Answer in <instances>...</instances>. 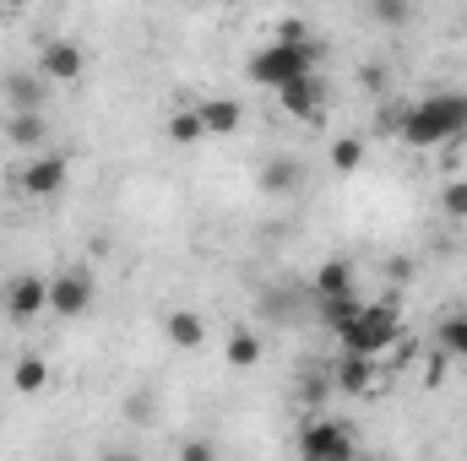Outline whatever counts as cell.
<instances>
[{
    "label": "cell",
    "instance_id": "ac0fdd59",
    "mask_svg": "<svg viewBox=\"0 0 467 461\" xmlns=\"http://www.w3.org/2000/svg\"><path fill=\"white\" fill-rule=\"evenodd\" d=\"M364 11H369L380 27H408L419 5H413V0H364Z\"/></svg>",
    "mask_w": 467,
    "mask_h": 461
},
{
    "label": "cell",
    "instance_id": "83f0119b",
    "mask_svg": "<svg viewBox=\"0 0 467 461\" xmlns=\"http://www.w3.org/2000/svg\"><path fill=\"white\" fill-rule=\"evenodd\" d=\"M5 5H11V11H27V5H38V0H5Z\"/></svg>",
    "mask_w": 467,
    "mask_h": 461
},
{
    "label": "cell",
    "instance_id": "277c9868",
    "mask_svg": "<svg viewBox=\"0 0 467 461\" xmlns=\"http://www.w3.org/2000/svg\"><path fill=\"white\" fill-rule=\"evenodd\" d=\"M294 451L305 461H348V456H358V435L348 424H337V418H305Z\"/></svg>",
    "mask_w": 467,
    "mask_h": 461
},
{
    "label": "cell",
    "instance_id": "4fadbf2b",
    "mask_svg": "<svg viewBox=\"0 0 467 461\" xmlns=\"http://www.w3.org/2000/svg\"><path fill=\"white\" fill-rule=\"evenodd\" d=\"M310 293L316 299H343V293H358L353 288V261H321L316 277H310Z\"/></svg>",
    "mask_w": 467,
    "mask_h": 461
},
{
    "label": "cell",
    "instance_id": "3957f363",
    "mask_svg": "<svg viewBox=\"0 0 467 461\" xmlns=\"http://www.w3.org/2000/svg\"><path fill=\"white\" fill-rule=\"evenodd\" d=\"M337 343L353 347V353H369V358L391 353V347L402 343V315H397V304H391V299L358 304L348 315V326H337Z\"/></svg>",
    "mask_w": 467,
    "mask_h": 461
},
{
    "label": "cell",
    "instance_id": "52a82bcc",
    "mask_svg": "<svg viewBox=\"0 0 467 461\" xmlns=\"http://www.w3.org/2000/svg\"><path fill=\"white\" fill-rule=\"evenodd\" d=\"M277 109L294 115V119H305V125H316V119L327 115V87H321V77L305 71V77L283 82V87H277Z\"/></svg>",
    "mask_w": 467,
    "mask_h": 461
},
{
    "label": "cell",
    "instance_id": "484cf974",
    "mask_svg": "<svg viewBox=\"0 0 467 461\" xmlns=\"http://www.w3.org/2000/svg\"><path fill=\"white\" fill-rule=\"evenodd\" d=\"M277 38H288V44H305V38H310V27H305L299 16H283V22H277Z\"/></svg>",
    "mask_w": 467,
    "mask_h": 461
},
{
    "label": "cell",
    "instance_id": "e0dca14e",
    "mask_svg": "<svg viewBox=\"0 0 467 461\" xmlns=\"http://www.w3.org/2000/svg\"><path fill=\"white\" fill-rule=\"evenodd\" d=\"M11 385H16L22 396H38V391L49 385V364H44L38 353H22V358L11 364Z\"/></svg>",
    "mask_w": 467,
    "mask_h": 461
},
{
    "label": "cell",
    "instance_id": "5bb4252c",
    "mask_svg": "<svg viewBox=\"0 0 467 461\" xmlns=\"http://www.w3.org/2000/svg\"><path fill=\"white\" fill-rule=\"evenodd\" d=\"M44 71H11L5 77V104L11 109H44Z\"/></svg>",
    "mask_w": 467,
    "mask_h": 461
},
{
    "label": "cell",
    "instance_id": "cb8c5ba5",
    "mask_svg": "<svg viewBox=\"0 0 467 461\" xmlns=\"http://www.w3.org/2000/svg\"><path fill=\"white\" fill-rule=\"evenodd\" d=\"M441 207H446L451 218H462V223H467V179H446V190H441Z\"/></svg>",
    "mask_w": 467,
    "mask_h": 461
},
{
    "label": "cell",
    "instance_id": "9a60e30c",
    "mask_svg": "<svg viewBox=\"0 0 467 461\" xmlns=\"http://www.w3.org/2000/svg\"><path fill=\"white\" fill-rule=\"evenodd\" d=\"M196 115L207 125V136H234V130L244 125V109H239L234 98H207V104H196Z\"/></svg>",
    "mask_w": 467,
    "mask_h": 461
},
{
    "label": "cell",
    "instance_id": "44dd1931",
    "mask_svg": "<svg viewBox=\"0 0 467 461\" xmlns=\"http://www.w3.org/2000/svg\"><path fill=\"white\" fill-rule=\"evenodd\" d=\"M229 364L234 369H255V364H261V337H255V332H234L229 337Z\"/></svg>",
    "mask_w": 467,
    "mask_h": 461
},
{
    "label": "cell",
    "instance_id": "603a6c76",
    "mask_svg": "<svg viewBox=\"0 0 467 461\" xmlns=\"http://www.w3.org/2000/svg\"><path fill=\"white\" fill-rule=\"evenodd\" d=\"M441 347L451 358H467V315H446L441 321Z\"/></svg>",
    "mask_w": 467,
    "mask_h": 461
},
{
    "label": "cell",
    "instance_id": "9c48e42d",
    "mask_svg": "<svg viewBox=\"0 0 467 461\" xmlns=\"http://www.w3.org/2000/svg\"><path fill=\"white\" fill-rule=\"evenodd\" d=\"M38 71H44L49 82H77V77L88 71V55H82L77 38H49L44 55H38Z\"/></svg>",
    "mask_w": 467,
    "mask_h": 461
},
{
    "label": "cell",
    "instance_id": "8992f818",
    "mask_svg": "<svg viewBox=\"0 0 467 461\" xmlns=\"http://www.w3.org/2000/svg\"><path fill=\"white\" fill-rule=\"evenodd\" d=\"M49 310L60 321H77L93 310V271L88 266H66L60 277H49Z\"/></svg>",
    "mask_w": 467,
    "mask_h": 461
},
{
    "label": "cell",
    "instance_id": "7402d4cb",
    "mask_svg": "<svg viewBox=\"0 0 467 461\" xmlns=\"http://www.w3.org/2000/svg\"><path fill=\"white\" fill-rule=\"evenodd\" d=\"M327 158H332V169H337V174H353V169L364 163V141H358V136H337Z\"/></svg>",
    "mask_w": 467,
    "mask_h": 461
},
{
    "label": "cell",
    "instance_id": "7a4b0ae2",
    "mask_svg": "<svg viewBox=\"0 0 467 461\" xmlns=\"http://www.w3.org/2000/svg\"><path fill=\"white\" fill-rule=\"evenodd\" d=\"M327 60V44L321 38H305V44H288V38H272L266 49H255L250 55V66H244V77L255 82V87H266V93H277L283 82H294V77H305V71H316Z\"/></svg>",
    "mask_w": 467,
    "mask_h": 461
},
{
    "label": "cell",
    "instance_id": "8fae6325",
    "mask_svg": "<svg viewBox=\"0 0 467 461\" xmlns=\"http://www.w3.org/2000/svg\"><path fill=\"white\" fill-rule=\"evenodd\" d=\"M0 130H5V141H11L16 152H38V147L49 141V125H44V115H38V109H11Z\"/></svg>",
    "mask_w": 467,
    "mask_h": 461
},
{
    "label": "cell",
    "instance_id": "d6986e66",
    "mask_svg": "<svg viewBox=\"0 0 467 461\" xmlns=\"http://www.w3.org/2000/svg\"><path fill=\"white\" fill-rule=\"evenodd\" d=\"M358 304H364L358 293H343V299H316V310H321V326H327V332L348 326V315L358 310Z\"/></svg>",
    "mask_w": 467,
    "mask_h": 461
},
{
    "label": "cell",
    "instance_id": "7c38bea8",
    "mask_svg": "<svg viewBox=\"0 0 467 461\" xmlns=\"http://www.w3.org/2000/svg\"><path fill=\"white\" fill-rule=\"evenodd\" d=\"M305 185V163L299 158H272V163H261V190L266 196H294Z\"/></svg>",
    "mask_w": 467,
    "mask_h": 461
},
{
    "label": "cell",
    "instance_id": "ffe728a7",
    "mask_svg": "<svg viewBox=\"0 0 467 461\" xmlns=\"http://www.w3.org/2000/svg\"><path fill=\"white\" fill-rule=\"evenodd\" d=\"M207 136V125L196 109H180V115H169V141H180V147H196Z\"/></svg>",
    "mask_w": 467,
    "mask_h": 461
},
{
    "label": "cell",
    "instance_id": "30bf717a",
    "mask_svg": "<svg viewBox=\"0 0 467 461\" xmlns=\"http://www.w3.org/2000/svg\"><path fill=\"white\" fill-rule=\"evenodd\" d=\"M337 380V391L343 396H364V391H375V374H380V358H369V353H353V347H343V358H337V369H332Z\"/></svg>",
    "mask_w": 467,
    "mask_h": 461
},
{
    "label": "cell",
    "instance_id": "f1b7e54d",
    "mask_svg": "<svg viewBox=\"0 0 467 461\" xmlns=\"http://www.w3.org/2000/svg\"><path fill=\"white\" fill-rule=\"evenodd\" d=\"M0 310H5V282H0Z\"/></svg>",
    "mask_w": 467,
    "mask_h": 461
},
{
    "label": "cell",
    "instance_id": "ba28073f",
    "mask_svg": "<svg viewBox=\"0 0 467 461\" xmlns=\"http://www.w3.org/2000/svg\"><path fill=\"white\" fill-rule=\"evenodd\" d=\"M44 310H49V277L22 271V277L5 282V315H11V321H33V315H44Z\"/></svg>",
    "mask_w": 467,
    "mask_h": 461
},
{
    "label": "cell",
    "instance_id": "5b68a950",
    "mask_svg": "<svg viewBox=\"0 0 467 461\" xmlns=\"http://www.w3.org/2000/svg\"><path fill=\"white\" fill-rule=\"evenodd\" d=\"M66 179H71L66 152H38V158H27V163L16 169V190H22V196H33V201L60 196V190H66Z\"/></svg>",
    "mask_w": 467,
    "mask_h": 461
},
{
    "label": "cell",
    "instance_id": "4316f807",
    "mask_svg": "<svg viewBox=\"0 0 467 461\" xmlns=\"http://www.w3.org/2000/svg\"><path fill=\"white\" fill-rule=\"evenodd\" d=\"M180 456H185V461H213V446H207V440H185V446H180Z\"/></svg>",
    "mask_w": 467,
    "mask_h": 461
},
{
    "label": "cell",
    "instance_id": "d4e9b609",
    "mask_svg": "<svg viewBox=\"0 0 467 461\" xmlns=\"http://www.w3.org/2000/svg\"><path fill=\"white\" fill-rule=\"evenodd\" d=\"M358 87H364V93H375V98H386V87H391L386 66H364V71H358Z\"/></svg>",
    "mask_w": 467,
    "mask_h": 461
},
{
    "label": "cell",
    "instance_id": "6da1fadb",
    "mask_svg": "<svg viewBox=\"0 0 467 461\" xmlns=\"http://www.w3.org/2000/svg\"><path fill=\"white\" fill-rule=\"evenodd\" d=\"M397 136L419 152L430 147H451L467 136V93H430L419 104H408V115L397 125Z\"/></svg>",
    "mask_w": 467,
    "mask_h": 461
},
{
    "label": "cell",
    "instance_id": "2e32d148",
    "mask_svg": "<svg viewBox=\"0 0 467 461\" xmlns=\"http://www.w3.org/2000/svg\"><path fill=\"white\" fill-rule=\"evenodd\" d=\"M163 337L174 347H202L207 343V321H202L196 310H174V315L163 321Z\"/></svg>",
    "mask_w": 467,
    "mask_h": 461
}]
</instances>
